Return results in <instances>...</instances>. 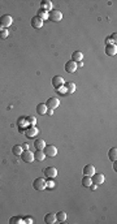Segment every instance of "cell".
<instances>
[{"mask_svg": "<svg viewBox=\"0 0 117 224\" xmlns=\"http://www.w3.org/2000/svg\"><path fill=\"white\" fill-rule=\"evenodd\" d=\"M48 20L53 21V22H59V21L62 20V13L57 9H52L51 12L48 13Z\"/></svg>", "mask_w": 117, "mask_h": 224, "instance_id": "6da1fadb", "label": "cell"}, {"mask_svg": "<svg viewBox=\"0 0 117 224\" xmlns=\"http://www.w3.org/2000/svg\"><path fill=\"white\" fill-rule=\"evenodd\" d=\"M36 134H38V128H36L35 125H29V126L26 128L25 135L27 138H34V137H36Z\"/></svg>", "mask_w": 117, "mask_h": 224, "instance_id": "7a4b0ae2", "label": "cell"}, {"mask_svg": "<svg viewBox=\"0 0 117 224\" xmlns=\"http://www.w3.org/2000/svg\"><path fill=\"white\" fill-rule=\"evenodd\" d=\"M21 159H22L25 163H33L34 160V153L29 150H23L22 154H21Z\"/></svg>", "mask_w": 117, "mask_h": 224, "instance_id": "3957f363", "label": "cell"}, {"mask_svg": "<svg viewBox=\"0 0 117 224\" xmlns=\"http://www.w3.org/2000/svg\"><path fill=\"white\" fill-rule=\"evenodd\" d=\"M33 186L35 190H43V189H46V181H44V179H42V177H38V179L34 180Z\"/></svg>", "mask_w": 117, "mask_h": 224, "instance_id": "277c9868", "label": "cell"}, {"mask_svg": "<svg viewBox=\"0 0 117 224\" xmlns=\"http://www.w3.org/2000/svg\"><path fill=\"white\" fill-rule=\"evenodd\" d=\"M43 153L46 154V156H56L57 155V148L52 145H46V147L43 148Z\"/></svg>", "mask_w": 117, "mask_h": 224, "instance_id": "5b68a950", "label": "cell"}, {"mask_svg": "<svg viewBox=\"0 0 117 224\" xmlns=\"http://www.w3.org/2000/svg\"><path fill=\"white\" fill-rule=\"evenodd\" d=\"M43 175L48 179H53V177L57 176V169L55 167H47V168H44Z\"/></svg>", "mask_w": 117, "mask_h": 224, "instance_id": "8992f818", "label": "cell"}, {"mask_svg": "<svg viewBox=\"0 0 117 224\" xmlns=\"http://www.w3.org/2000/svg\"><path fill=\"white\" fill-rule=\"evenodd\" d=\"M12 22H13V20L9 14H4L0 17V25H1L3 27H9V26L12 25Z\"/></svg>", "mask_w": 117, "mask_h": 224, "instance_id": "52a82bcc", "label": "cell"}, {"mask_svg": "<svg viewBox=\"0 0 117 224\" xmlns=\"http://www.w3.org/2000/svg\"><path fill=\"white\" fill-rule=\"evenodd\" d=\"M65 83V80L61 77V76H55V77H52V86L56 89L61 87V86H64Z\"/></svg>", "mask_w": 117, "mask_h": 224, "instance_id": "ba28073f", "label": "cell"}, {"mask_svg": "<svg viewBox=\"0 0 117 224\" xmlns=\"http://www.w3.org/2000/svg\"><path fill=\"white\" fill-rule=\"evenodd\" d=\"M59 104H60V100L57 98H49L48 100H47V103H46V106H47V108L48 109H51V111H53L56 107H59Z\"/></svg>", "mask_w": 117, "mask_h": 224, "instance_id": "9c48e42d", "label": "cell"}, {"mask_svg": "<svg viewBox=\"0 0 117 224\" xmlns=\"http://www.w3.org/2000/svg\"><path fill=\"white\" fill-rule=\"evenodd\" d=\"M91 181H92L95 185H101L104 182V175H101V173H94L92 176H91Z\"/></svg>", "mask_w": 117, "mask_h": 224, "instance_id": "30bf717a", "label": "cell"}, {"mask_svg": "<svg viewBox=\"0 0 117 224\" xmlns=\"http://www.w3.org/2000/svg\"><path fill=\"white\" fill-rule=\"evenodd\" d=\"M77 63H74L73 60H69V61L65 64V70H66L68 73H74L75 70H77Z\"/></svg>", "mask_w": 117, "mask_h": 224, "instance_id": "8fae6325", "label": "cell"}, {"mask_svg": "<svg viewBox=\"0 0 117 224\" xmlns=\"http://www.w3.org/2000/svg\"><path fill=\"white\" fill-rule=\"evenodd\" d=\"M105 54L108 55V56H114V55L117 54V47H116V44H107V47H105Z\"/></svg>", "mask_w": 117, "mask_h": 224, "instance_id": "7c38bea8", "label": "cell"}, {"mask_svg": "<svg viewBox=\"0 0 117 224\" xmlns=\"http://www.w3.org/2000/svg\"><path fill=\"white\" fill-rule=\"evenodd\" d=\"M95 173V168H94L92 164H87V166L83 167V175L85 176H92V175Z\"/></svg>", "mask_w": 117, "mask_h": 224, "instance_id": "4fadbf2b", "label": "cell"}, {"mask_svg": "<svg viewBox=\"0 0 117 224\" xmlns=\"http://www.w3.org/2000/svg\"><path fill=\"white\" fill-rule=\"evenodd\" d=\"M31 26H33L34 29H40L42 26H43V21H42L38 16H36V17H33L31 18Z\"/></svg>", "mask_w": 117, "mask_h": 224, "instance_id": "5bb4252c", "label": "cell"}, {"mask_svg": "<svg viewBox=\"0 0 117 224\" xmlns=\"http://www.w3.org/2000/svg\"><path fill=\"white\" fill-rule=\"evenodd\" d=\"M72 60L74 63H79V61H82L83 60V54L81 51H74L72 54Z\"/></svg>", "mask_w": 117, "mask_h": 224, "instance_id": "9a60e30c", "label": "cell"}, {"mask_svg": "<svg viewBox=\"0 0 117 224\" xmlns=\"http://www.w3.org/2000/svg\"><path fill=\"white\" fill-rule=\"evenodd\" d=\"M55 221H57L56 220V215H55V214H47V215L44 216V223H47V224H53Z\"/></svg>", "mask_w": 117, "mask_h": 224, "instance_id": "2e32d148", "label": "cell"}, {"mask_svg": "<svg viewBox=\"0 0 117 224\" xmlns=\"http://www.w3.org/2000/svg\"><path fill=\"white\" fill-rule=\"evenodd\" d=\"M44 158H46V154L43 153V150H36V153H34V159L39 161H43Z\"/></svg>", "mask_w": 117, "mask_h": 224, "instance_id": "e0dca14e", "label": "cell"}, {"mask_svg": "<svg viewBox=\"0 0 117 224\" xmlns=\"http://www.w3.org/2000/svg\"><path fill=\"white\" fill-rule=\"evenodd\" d=\"M47 111H48V108H47V106H46V104L39 103L38 106H36V112H38L39 115H44V113H47Z\"/></svg>", "mask_w": 117, "mask_h": 224, "instance_id": "ac0fdd59", "label": "cell"}, {"mask_svg": "<svg viewBox=\"0 0 117 224\" xmlns=\"http://www.w3.org/2000/svg\"><path fill=\"white\" fill-rule=\"evenodd\" d=\"M108 158L111 161H116V158H117V148L116 147H112L108 153Z\"/></svg>", "mask_w": 117, "mask_h": 224, "instance_id": "d6986e66", "label": "cell"}, {"mask_svg": "<svg viewBox=\"0 0 117 224\" xmlns=\"http://www.w3.org/2000/svg\"><path fill=\"white\" fill-rule=\"evenodd\" d=\"M22 151H23V148H22V146H21V145H14L12 147V153L14 154L16 156H21Z\"/></svg>", "mask_w": 117, "mask_h": 224, "instance_id": "ffe728a7", "label": "cell"}, {"mask_svg": "<svg viewBox=\"0 0 117 224\" xmlns=\"http://www.w3.org/2000/svg\"><path fill=\"white\" fill-rule=\"evenodd\" d=\"M64 85H65V89H66L68 94H73L75 91V85L73 82H65Z\"/></svg>", "mask_w": 117, "mask_h": 224, "instance_id": "44dd1931", "label": "cell"}, {"mask_svg": "<svg viewBox=\"0 0 117 224\" xmlns=\"http://www.w3.org/2000/svg\"><path fill=\"white\" fill-rule=\"evenodd\" d=\"M34 146H35L36 150H43V148L46 147V142L40 138V139H36L35 142H34Z\"/></svg>", "mask_w": 117, "mask_h": 224, "instance_id": "7402d4cb", "label": "cell"}, {"mask_svg": "<svg viewBox=\"0 0 117 224\" xmlns=\"http://www.w3.org/2000/svg\"><path fill=\"white\" fill-rule=\"evenodd\" d=\"M40 7H42V9L43 10H46V12H48V10H52V8H53V5H52V3L51 1H43L40 4Z\"/></svg>", "mask_w": 117, "mask_h": 224, "instance_id": "603a6c76", "label": "cell"}, {"mask_svg": "<svg viewBox=\"0 0 117 224\" xmlns=\"http://www.w3.org/2000/svg\"><path fill=\"white\" fill-rule=\"evenodd\" d=\"M56 215V220L60 221V223H62V221L66 220V214L64 212V211H59L57 214H55Z\"/></svg>", "mask_w": 117, "mask_h": 224, "instance_id": "cb8c5ba5", "label": "cell"}, {"mask_svg": "<svg viewBox=\"0 0 117 224\" xmlns=\"http://www.w3.org/2000/svg\"><path fill=\"white\" fill-rule=\"evenodd\" d=\"M38 17L40 18L42 21L48 20V12H46V10H43V9H39L38 10Z\"/></svg>", "mask_w": 117, "mask_h": 224, "instance_id": "d4e9b609", "label": "cell"}, {"mask_svg": "<svg viewBox=\"0 0 117 224\" xmlns=\"http://www.w3.org/2000/svg\"><path fill=\"white\" fill-rule=\"evenodd\" d=\"M91 184H92V181H91V177H90V176H85V177L82 179V185H83V186L88 188Z\"/></svg>", "mask_w": 117, "mask_h": 224, "instance_id": "484cf974", "label": "cell"}, {"mask_svg": "<svg viewBox=\"0 0 117 224\" xmlns=\"http://www.w3.org/2000/svg\"><path fill=\"white\" fill-rule=\"evenodd\" d=\"M10 224H18V223H23V219L21 218V216H14V218H12L9 220Z\"/></svg>", "mask_w": 117, "mask_h": 224, "instance_id": "4316f807", "label": "cell"}, {"mask_svg": "<svg viewBox=\"0 0 117 224\" xmlns=\"http://www.w3.org/2000/svg\"><path fill=\"white\" fill-rule=\"evenodd\" d=\"M26 121H27V124H29V125H35V124H36L35 116H29V117H26Z\"/></svg>", "mask_w": 117, "mask_h": 224, "instance_id": "83f0119b", "label": "cell"}, {"mask_svg": "<svg viewBox=\"0 0 117 224\" xmlns=\"http://www.w3.org/2000/svg\"><path fill=\"white\" fill-rule=\"evenodd\" d=\"M8 36V30L7 29H3L1 31H0V39H5Z\"/></svg>", "mask_w": 117, "mask_h": 224, "instance_id": "f1b7e54d", "label": "cell"}, {"mask_svg": "<svg viewBox=\"0 0 117 224\" xmlns=\"http://www.w3.org/2000/svg\"><path fill=\"white\" fill-rule=\"evenodd\" d=\"M57 93L61 94V95H65V94H68V91H66V89H65L64 86H61V87L57 89Z\"/></svg>", "mask_w": 117, "mask_h": 224, "instance_id": "f546056e", "label": "cell"}, {"mask_svg": "<svg viewBox=\"0 0 117 224\" xmlns=\"http://www.w3.org/2000/svg\"><path fill=\"white\" fill-rule=\"evenodd\" d=\"M46 188H48V189H52V188H55V182L52 181V180L47 181V182H46Z\"/></svg>", "mask_w": 117, "mask_h": 224, "instance_id": "4dcf8cb0", "label": "cell"}, {"mask_svg": "<svg viewBox=\"0 0 117 224\" xmlns=\"http://www.w3.org/2000/svg\"><path fill=\"white\" fill-rule=\"evenodd\" d=\"M25 121H26L25 117H21V119L18 120V125H20V128H22L23 125H25Z\"/></svg>", "mask_w": 117, "mask_h": 224, "instance_id": "1f68e13d", "label": "cell"}, {"mask_svg": "<svg viewBox=\"0 0 117 224\" xmlns=\"http://www.w3.org/2000/svg\"><path fill=\"white\" fill-rule=\"evenodd\" d=\"M23 223H33V219L29 218V216H27V218L23 219Z\"/></svg>", "mask_w": 117, "mask_h": 224, "instance_id": "d6a6232c", "label": "cell"}, {"mask_svg": "<svg viewBox=\"0 0 117 224\" xmlns=\"http://www.w3.org/2000/svg\"><path fill=\"white\" fill-rule=\"evenodd\" d=\"M88 188H90V189H91V190H95V189H96V188H98V185H95V184H94V185H92V184H91V185H90V186H88Z\"/></svg>", "mask_w": 117, "mask_h": 224, "instance_id": "836d02e7", "label": "cell"}, {"mask_svg": "<svg viewBox=\"0 0 117 224\" xmlns=\"http://www.w3.org/2000/svg\"><path fill=\"white\" fill-rule=\"evenodd\" d=\"M116 36H117V34H116V33H114V34H112V38H111V39H112V41H114V42H116Z\"/></svg>", "mask_w": 117, "mask_h": 224, "instance_id": "e575fe53", "label": "cell"}, {"mask_svg": "<svg viewBox=\"0 0 117 224\" xmlns=\"http://www.w3.org/2000/svg\"><path fill=\"white\" fill-rule=\"evenodd\" d=\"M22 148H23V150H27V148H29V146L26 145V143H23V145H22Z\"/></svg>", "mask_w": 117, "mask_h": 224, "instance_id": "d590c367", "label": "cell"}, {"mask_svg": "<svg viewBox=\"0 0 117 224\" xmlns=\"http://www.w3.org/2000/svg\"><path fill=\"white\" fill-rule=\"evenodd\" d=\"M3 29H4V27H3V26H1V25H0V31H1V30H3Z\"/></svg>", "mask_w": 117, "mask_h": 224, "instance_id": "8d00e7d4", "label": "cell"}]
</instances>
